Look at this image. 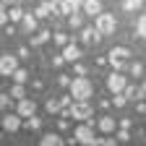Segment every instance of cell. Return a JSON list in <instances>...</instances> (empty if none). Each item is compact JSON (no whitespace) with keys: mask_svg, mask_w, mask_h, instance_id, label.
<instances>
[{"mask_svg":"<svg viewBox=\"0 0 146 146\" xmlns=\"http://www.w3.org/2000/svg\"><path fill=\"white\" fill-rule=\"evenodd\" d=\"M68 91H70V97H73V99H89L91 94H94V84H91L86 76H78V78H73V81H70Z\"/></svg>","mask_w":146,"mask_h":146,"instance_id":"6da1fadb","label":"cell"},{"mask_svg":"<svg viewBox=\"0 0 146 146\" xmlns=\"http://www.w3.org/2000/svg\"><path fill=\"white\" fill-rule=\"evenodd\" d=\"M70 117H76V120H89V117H94V110H91L89 99H73V102H70Z\"/></svg>","mask_w":146,"mask_h":146,"instance_id":"7a4b0ae2","label":"cell"},{"mask_svg":"<svg viewBox=\"0 0 146 146\" xmlns=\"http://www.w3.org/2000/svg\"><path fill=\"white\" fill-rule=\"evenodd\" d=\"M94 26H97L99 34H115L117 21H115L112 13H99V16H94Z\"/></svg>","mask_w":146,"mask_h":146,"instance_id":"3957f363","label":"cell"},{"mask_svg":"<svg viewBox=\"0 0 146 146\" xmlns=\"http://www.w3.org/2000/svg\"><path fill=\"white\" fill-rule=\"evenodd\" d=\"M73 138H76L78 143H86V146H97V136H94V128H91L89 123L78 125L76 131H73Z\"/></svg>","mask_w":146,"mask_h":146,"instance_id":"277c9868","label":"cell"},{"mask_svg":"<svg viewBox=\"0 0 146 146\" xmlns=\"http://www.w3.org/2000/svg\"><path fill=\"white\" fill-rule=\"evenodd\" d=\"M125 86H128V78L123 76V70H115V73L107 76V89L112 91V94H123Z\"/></svg>","mask_w":146,"mask_h":146,"instance_id":"5b68a950","label":"cell"},{"mask_svg":"<svg viewBox=\"0 0 146 146\" xmlns=\"http://www.w3.org/2000/svg\"><path fill=\"white\" fill-rule=\"evenodd\" d=\"M128 55H131V50H128V47H112V50H110V63H112L115 70H123V68H125Z\"/></svg>","mask_w":146,"mask_h":146,"instance_id":"8992f818","label":"cell"},{"mask_svg":"<svg viewBox=\"0 0 146 146\" xmlns=\"http://www.w3.org/2000/svg\"><path fill=\"white\" fill-rule=\"evenodd\" d=\"M16 68H18L16 55L3 52V58H0V73H3V76H13V73H16Z\"/></svg>","mask_w":146,"mask_h":146,"instance_id":"52a82bcc","label":"cell"},{"mask_svg":"<svg viewBox=\"0 0 146 146\" xmlns=\"http://www.w3.org/2000/svg\"><path fill=\"white\" fill-rule=\"evenodd\" d=\"M52 3H55V11H58V13H76L81 5H84V0H52Z\"/></svg>","mask_w":146,"mask_h":146,"instance_id":"ba28073f","label":"cell"},{"mask_svg":"<svg viewBox=\"0 0 146 146\" xmlns=\"http://www.w3.org/2000/svg\"><path fill=\"white\" fill-rule=\"evenodd\" d=\"M18 115L21 117H31V115H36V102L34 99H18Z\"/></svg>","mask_w":146,"mask_h":146,"instance_id":"9c48e42d","label":"cell"},{"mask_svg":"<svg viewBox=\"0 0 146 146\" xmlns=\"http://www.w3.org/2000/svg\"><path fill=\"white\" fill-rule=\"evenodd\" d=\"M3 128H5L8 133L18 131V128H21V115H18V112H16V115H11V112H8V115H3Z\"/></svg>","mask_w":146,"mask_h":146,"instance_id":"30bf717a","label":"cell"},{"mask_svg":"<svg viewBox=\"0 0 146 146\" xmlns=\"http://www.w3.org/2000/svg\"><path fill=\"white\" fill-rule=\"evenodd\" d=\"M63 58H65L68 63H76V60L81 58V50L73 44V42H68V44H65V50H63Z\"/></svg>","mask_w":146,"mask_h":146,"instance_id":"8fae6325","label":"cell"},{"mask_svg":"<svg viewBox=\"0 0 146 146\" xmlns=\"http://www.w3.org/2000/svg\"><path fill=\"white\" fill-rule=\"evenodd\" d=\"M97 125H99V131H102V133H115V125H117V123H115V117H110V115H102Z\"/></svg>","mask_w":146,"mask_h":146,"instance_id":"7c38bea8","label":"cell"},{"mask_svg":"<svg viewBox=\"0 0 146 146\" xmlns=\"http://www.w3.org/2000/svg\"><path fill=\"white\" fill-rule=\"evenodd\" d=\"M99 36H102V34L97 31V26H94V29H81V39H84L86 44H94Z\"/></svg>","mask_w":146,"mask_h":146,"instance_id":"4fadbf2b","label":"cell"},{"mask_svg":"<svg viewBox=\"0 0 146 146\" xmlns=\"http://www.w3.org/2000/svg\"><path fill=\"white\" fill-rule=\"evenodd\" d=\"M84 11L89 16H99L102 13V3H99V0H84Z\"/></svg>","mask_w":146,"mask_h":146,"instance_id":"5bb4252c","label":"cell"},{"mask_svg":"<svg viewBox=\"0 0 146 146\" xmlns=\"http://www.w3.org/2000/svg\"><path fill=\"white\" fill-rule=\"evenodd\" d=\"M47 112L50 115H58V112H63V110H65V104H63V99H47Z\"/></svg>","mask_w":146,"mask_h":146,"instance_id":"9a60e30c","label":"cell"},{"mask_svg":"<svg viewBox=\"0 0 146 146\" xmlns=\"http://www.w3.org/2000/svg\"><path fill=\"white\" fill-rule=\"evenodd\" d=\"M52 11H55V3H52V0H44V3L36 8V18H47Z\"/></svg>","mask_w":146,"mask_h":146,"instance_id":"2e32d148","label":"cell"},{"mask_svg":"<svg viewBox=\"0 0 146 146\" xmlns=\"http://www.w3.org/2000/svg\"><path fill=\"white\" fill-rule=\"evenodd\" d=\"M39 143H42V146H60L63 138H60V136H55V133H44V136L39 138Z\"/></svg>","mask_w":146,"mask_h":146,"instance_id":"e0dca14e","label":"cell"},{"mask_svg":"<svg viewBox=\"0 0 146 146\" xmlns=\"http://www.w3.org/2000/svg\"><path fill=\"white\" fill-rule=\"evenodd\" d=\"M123 94H125L128 99H141V97H143V89H136V86H131V84H128Z\"/></svg>","mask_w":146,"mask_h":146,"instance_id":"ac0fdd59","label":"cell"},{"mask_svg":"<svg viewBox=\"0 0 146 146\" xmlns=\"http://www.w3.org/2000/svg\"><path fill=\"white\" fill-rule=\"evenodd\" d=\"M21 24H24V29H26V31L31 34V31L36 29V16H31V13H26V16H24V21H21Z\"/></svg>","mask_w":146,"mask_h":146,"instance_id":"d6986e66","label":"cell"},{"mask_svg":"<svg viewBox=\"0 0 146 146\" xmlns=\"http://www.w3.org/2000/svg\"><path fill=\"white\" fill-rule=\"evenodd\" d=\"M50 36H52V31H39L36 36H31V44H34V47H39V44H44V42L50 39Z\"/></svg>","mask_w":146,"mask_h":146,"instance_id":"ffe728a7","label":"cell"},{"mask_svg":"<svg viewBox=\"0 0 146 146\" xmlns=\"http://www.w3.org/2000/svg\"><path fill=\"white\" fill-rule=\"evenodd\" d=\"M136 34L141 36V39H146V16H141L136 21Z\"/></svg>","mask_w":146,"mask_h":146,"instance_id":"44dd1931","label":"cell"},{"mask_svg":"<svg viewBox=\"0 0 146 146\" xmlns=\"http://www.w3.org/2000/svg\"><path fill=\"white\" fill-rule=\"evenodd\" d=\"M16 84H26V78H29V73L24 70V68H16V73H13V76H11Z\"/></svg>","mask_w":146,"mask_h":146,"instance_id":"7402d4cb","label":"cell"},{"mask_svg":"<svg viewBox=\"0 0 146 146\" xmlns=\"http://www.w3.org/2000/svg\"><path fill=\"white\" fill-rule=\"evenodd\" d=\"M143 5V0H125V3H123V8L128 11V13H133V11H138Z\"/></svg>","mask_w":146,"mask_h":146,"instance_id":"603a6c76","label":"cell"},{"mask_svg":"<svg viewBox=\"0 0 146 146\" xmlns=\"http://www.w3.org/2000/svg\"><path fill=\"white\" fill-rule=\"evenodd\" d=\"M11 97H13V99H24V97H26V91H24V84H16V86L11 89Z\"/></svg>","mask_w":146,"mask_h":146,"instance_id":"cb8c5ba5","label":"cell"},{"mask_svg":"<svg viewBox=\"0 0 146 146\" xmlns=\"http://www.w3.org/2000/svg\"><path fill=\"white\" fill-rule=\"evenodd\" d=\"M68 24H70V29H78V26H81V13H78V11L70 13V16H68Z\"/></svg>","mask_w":146,"mask_h":146,"instance_id":"d4e9b609","label":"cell"},{"mask_svg":"<svg viewBox=\"0 0 146 146\" xmlns=\"http://www.w3.org/2000/svg\"><path fill=\"white\" fill-rule=\"evenodd\" d=\"M39 125H42V120H39V117H34V115H31V117H26V128H29V131H36Z\"/></svg>","mask_w":146,"mask_h":146,"instance_id":"484cf974","label":"cell"},{"mask_svg":"<svg viewBox=\"0 0 146 146\" xmlns=\"http://www.w3.org/2000/svg\"><path fill=\"white\" fill-rule=\"evenodd\" d=\"M24 16H26V13H24L21 8H13V11H11V21H24Z\"/></svg>","mask_w":146,"mask_h":146,"instance_id":"4316f807","label":"cell"},{"mask_svg":"<svg viewBox=\"0 0 146 146\" xmlns=\"http://www.w3.org/2000/svg\"><path fill=\"white\" fill-rule=\"evenodd\" d=\"M52 39L58 42V44H68V34H60L58 31V34H52Z\"/></svg>","mask_w":146,"mask_h":146,"instance_id":"83f0119b","label":"cell"},{"mask_svg":"<svg viewBox=\"0 0 146 146\" xmlns=\"http://www.w3.org/2000/svg\"><path fill=\"white\" fill-rule=\"evenodd\" d=\"M125 102H128V97H125V94H115V99H112V104H115V107H123Z\"/></svg>","mask_w":146,"mask_h":146,"instance_id":"f1b7e54d","label":"cell"},{"mask_svg":"<svg viewBox=\"0 0 146 146\" xmlns=\"http://www.w3.org/2000/svg\"><path fill=\"white\" fill-rule=\"evenodd\" d=\"M117 141H131V133H128V128H120V131H117Z\"/></svg>","mask_w":146,"mask_h":146,"instance_id":"f546056e","label":"cell"},{"mask_svg":"<svg viewBox=\"0 0 146 146\" xmlns=\"http://www.w3.org/2000/svg\"><path fill=\"white\" fill-rule=\"evenodd\" d=\"M0 107H3V110L11 107V94H0Z\"/></svg>","mask_w":146,"mask_h":146,"instance_id":"4dcf8cb0","label":"cell"},{"mask_svg":"<svg viewBox=\"0 0 146 146\" xmlns=\"http://www.w3.org/2000/svg\"><path fill=\"white\" fill-rule=\"evenodd\" d=\"M131 73H133V76H141V73H143V65L141 63H133L131 65Z\"/></svg>","mask_w":146,"mask_h":146,"instance_id":"1f68e13d","label":"cell"},{"mask_svg":"<svg viewBox=\"0 0 146 146\" xmlns=\"http://www.w3.org/2000/svg\"><path fill=\"white\" fill-rule=\"evenodd\" d=\"M115 141L117 138H97V146L102 143V146H115Z\"/></svg>","mask_w":146,"mask_h":146,"instance_id":"d6a6232c","label":"cell"},{"mask_svg":"<svg viewBox=\"0 0 146 146\" xmlns=\"http://www.w3.org/2000/svg\"><path fill=\"white\" fill-rule=\"evenodd\" d=\"M58 81H60V86H70V78H68V76H60Z\"/></svg>","mask_w":146,"mask_h":146,"instance_id":"836d02e7","label":"cell"},{"mask_svg":"<svg viewBox=\"0 0 146 146\" xmlns=\"http://www.w3.org/2000/svg\"><path fill=\"white\" fill-rule=\"evenodd\" d=\"M11 3H16V0H3V5H11Z\"/></svg>","mask_w":146,"mask_h":146,"instance_id":"e575fe53","label":"cell"},{"mask_svg":"<svg viewBox=\"0 0 146 146\" xmlns=\"http://www.w3.org/2000/svg\"><path fill=\"white\" fill-rule=\"evenodd\" d=\"M141 89H143V94H146V81H143V86H141Z\"/></svg>","mask_w":146,"mask_h":146,"instance_id":"d590c367","label":"cell"}]
</instances>
